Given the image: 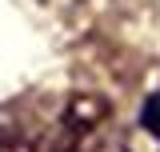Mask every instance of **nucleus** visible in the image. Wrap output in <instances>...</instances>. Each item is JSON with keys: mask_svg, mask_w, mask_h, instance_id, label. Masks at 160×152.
I'll use <instances>...</instances> for the list:
<instances>
[{"mask_svg": "<svg viewBox=\"0 0 160 152\" xmlns=\"http://www.w3.org/2000/svg\"><path fill=\"white\" fill-rule=\"evenodd\" d=\"M112 108L100 96H72L56 116V128L48 140V152H96V144L108 132Z\"/></svg>", "mask_w": 160, "mask_h": 152, "instance_id": "nucleus-1", "label": "nucleus"}, {"mask_svg": "<svg viewBox=\"0 0 160 152\" xmlns=\"http://www.w3.org/2000/svg\"><path fill=\"white\" fill-rule=\"evenodd\" d=\"M124 152H160V92H152L140 108V120L124 136Z\"/></svg>", "mask_w": 160, "mask_h": 152, "instance_id": "nucleus-2", "label": "nucleus"}]
</instances>
